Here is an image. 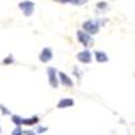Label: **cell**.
<instances>
[{"label": "cell", "mask_w": 135, "mask_h": 135, "mask_svg": "<svg viewBox=\"0 0 135 135\" xmlns=\"http://www.w3.org/2000/svg\"><path fill=\"white\" fill-rule=\"evenodd\" d=\"M83 28L85 30L86 34H97L99 32V23L97 22H93V20H86L83 23Z\"/></svg>", "instance_id": "obj_1"}, {"label": "cell", "mask_w": 135, "mask_h": 135, "mask_svg": "<svg viewBox=\"0 0 135 135\" xmlns=\"http://www.w3.org/2000/svg\"><path fill=\"white\" fill-rule=\"evenodd\" d=\"M57 69L55 68H47V76H49V84L53 88L58 86V76H57Z\"/></svg>", "instance_id": "obj_2"}, {"label": "cell", "mask_w": 135, "mask_h": 135, "mask_svg": "<svg viewBox=\"0 0 135 135\" xmlns=\"http://www.w3.org/2000/svg\"><path fill=\"white\" fill-rule=\"evenodd\" d=\"M77 38H78V41H80V43H83L85 47L86 46H92L93 45V39L85 31H77Z\"/></svg>", "instance_id": "obj_3"}, {"label": "cell", "mask_w": 135, "mask_h": 135, "mask_svg": "<svg viewBox=\"0 0 135 135\" xmlns=\"http://www.w3.org/2000/svg\"><path fill=\"white\" fill-rule=\"evenodd\" d=\"M19 8L22 9V12L26 16H30V15H32L35 6H34L32 2H22V3H19Z\"/></svg>", "instance_id": "obj_4"}, {"label": "cell", "mask_w": 135, "mask_h": 135, "mask_svg": "<svg viewBox=\"0 0 135 135\" xmlns=\"http://www.w3.org/2000/svg\"><path fill=\"white\" fill-rule=\"evenodd\" d=\"M77 60L80 62H83V64H89L91 60H92V54L88 50H83V51H80L77 54Z\"/></svg>", "instance_id": "obj_5"}, {"label": "cell", "mask_w": 135, "mask_h": 135, "mask_svg": "<svg viewBox=\"0 0 135 135\" xmlns=\"http://www.w3.org/2000/svg\"><path fill=\"white\" fill-rule=\"evenodd\" d=\"M51 58H53V51H51L50 47H45L39 54V60L42 62H49Z\"/></svg>", "instance_id": "obj_6"}, {"label": "cell", "mask_w": 135, "mask_h": 135, "mask_svg": "<svg viewBox=\"0 0 135 135\" xmlns=\"http://www.w3.org/2000/svg\"><path fill=\"white\" fill-rule=\"evenodd\" d=\"M58 77H60V81L65 85V86H68V88H70V86H73V81H72V78L68 76V74H65L64 72H60L58 73Z\"/></svg>", "instance_id": "obj_7"}, {"label": "cell", "mask_w": 135, "mask_h": 135, "mask_svg": "<svg viewBox=\"0 0 135 135\" xmlns=\"http://www.w3.org/2000/svg\"><path fill=\"white\" fill-rule=\"evenodd\" d=\"M73 104H74V101H73L72 99H62V100H60V101H58L57 107H58L60 109H62V108H68V107H72Z\"/></svg>", "instance_id": "obj_8"}, {"label": "cell", "mask_w": 135, "mask_h": 135, "mask_svg": "<svg viewBox=\"0 0 135 135\" xmlns=\"http://www.w3.org/2000/svg\"><path fill=\"white\" fill-rule=\"evenodd\" d=\"M95 57L97 62H107L108 61V55L104 51H96L95 53Z\"/></svg>", "instance_id": "obj_9"}, {"label": "cell", "mask_w": 135, "mask_h": 135, "mask_svg": "<svg viewBox=\"0 0 135 135\" xmlns=\"http://www.w3.org/2000/svg\"><path fill=\"white\" fill-rule=\"evenodd\" d=\"M55 2H60V3H72L74 6H83L85 4L88 0H55Z\"/></svg>", "instance_id": "obj_10"}, {"label": "cell", "mask_w": 135, "mask_h": 135, "mask_svg": "<svg viewBox=\"0 0 135 135\" xmlns=\"http://www.w3.org/2000/svg\"><path fill=\"white\" fill-rule=\"evenodd\" d=\"M38 122H39L38 116H32V118H28V119H23V124L25 126H32V124H37Z\"/></svg>", "instance_id": "obj_11"}, {"label": "cell", "mask_w": 135, "mask_h": 135, "mask_svg": "<svg viewBox=\"0 0 135 135\" xmlns=\"http://www.w3.org/2000/svg\"><path fill=\"white\" fill-rule=\"evenodd\" d=\"M12 122L15 123L16 126H20V124H23V119H22L20 116H18V115H12Z\"/></svg>", "instance_id": "obj_12"}, {"label": "cell", "mask_w": 135, "mask_h": 135, "mask_svg": "<svg viewBox=\"0 0 135 135\" xmlns=\"http://www.w3.org/2000/svg\"><path fill=\"white\" fill-rule=\"evenodd\" d=\"M11 62H14V58H12V55L9 54L8 57H7V58L3 61V64H4V65H7V64H11Z\"/></svg>", "instance_id": "obj_13"}, {"label": "cell", "mask_w": 135, "mask_h": 135, "mask_svg": "<svg viewBox=\"0 0 135 135\" xmlns=\"http://www.w3.org/2000/svg\"><path fill=\"white\" fill-rule=\"evenodd\" d=\"M12 135H25V132L22 131V130H20L19 127H16V128H15V130L12 131Z\"/></svg>", "instance_id": "obj_14"}, {"label": "cell", "mask_w": 135, "mask_h": 135, "mask_svg": "<svg viewBox=\"0 0 135 135\" xmlns=\"http://www.w3.org/2000/svg\"><path fill=\"white\" fill-rule=\"evenodd\" d=\"M0 109H2V112H3L4 115H9V114H11V112H9V111H8V109H7L4 105H0Z\"/></svg>", "instance_id": "obj_15"}, {"label": "cell", "mask_w": 135, "mask_h": 135, "mask_svg": "<svg viewBox=\"0 0 135 135\" xmlns=\"http://www.w3.org/2000/svg\"><path fill=\"white\" fill-rule=\"evenodd\" d=\"M97 8H100V9H105V8H107V4H105V3H99V4H97Z\"/></svg>", "instance_id": "obj_16"}, {"label": "cell", "mask_w": 135, "mask_h": 135, "mask_svg": "<svg viewBox=\"0 0 135 135\" xmlns=\"http://www.w3.org/2000/svg\"><path fill=\"white\" fill-rule=\"evenodd\" d=\"M45 131H46V127H39L38 128V132H45Z\"/></svg>", "instance_id": "obj_17"}, {"label": "cell", "mask_w": 135, "mask_h": 135, "mask_svg": "<svg viewBox=\"0 0 135 135\" xmlns=\"http://www.w3.org/2000/svg\"><path fill=\"white\" fill-rule=\"evenodd\" d=\"M25 135H35V132H32V131H25Z\"/></svg>", "instance_id": "obj_18"}, {"label": "cell", "mask_w": 135, "mask_h": 135, "mask_svg": "<svg viewBox=\"0 0 135 135\" xmlns=\"http://www.w3.org/2000/svg\"><path fill=\"white\" fill-rule=\"evenodd\" d=\"M0 132H2V128H0Z\"/></svg>", "instance_id": "obj_19"}]
</instances>
